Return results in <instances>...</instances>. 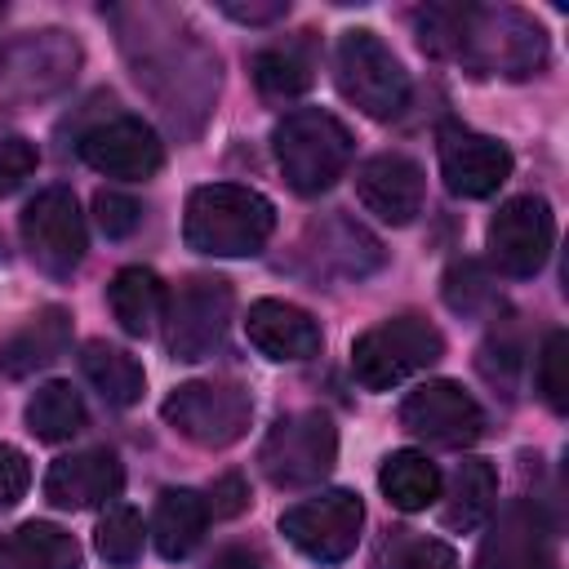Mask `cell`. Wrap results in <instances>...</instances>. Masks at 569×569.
Here are the masks:
<instances>
[{"label":"cell","instance_id":"cell-5","mask_svg":"<svg viewBox=\"0 0 569 569\" xmlns=\"http://www.w3.org/2000/svg\"><path fill=\"white\" fill-rule=\"evenodd\" d=\"M445 356V338L422 316H391L351 342V373L365 391H391Z\"/></svg>","mask_w":569,"mask_h":569},{"label":"cell","instance_id":"cell-15","mask_svg":"<svg viewBox=\"0 0 569 569\" xmlns=\"http://www.w3.org/2000/svg\"><path fill=\"white\" fill-rule=\"evenodd\" d=\"M422 169L400 156V151H382V156H369L360 169H356V196L369 213H378L382 222L391 227H405L422 213Z\"/></svg>","mask_w":569,"mask_h":569},{"label":"cell","instance_id":"cell-13","mask_svg":"<svg viewBox=\"0 0 569 569\" xmlns=\"http://www.w3.org/2000/svg\"><path fill=\"white\" fill-rule=\"evenodd\" d=\"M76 151L89 169H98L107 178H124V182H142L164 164V147H160L156 129L138 116H111V120L84 129Z\"/></svg>","mask_w":569,"mask_h":569},{"label":"cell","instance_id":"cell-23","mask_svg":"<svg viewBox=\"0 0 569 569\" xmlns=\"http://www.w3.org/2000/svg\"><path fill=\"white\" fill-rule=\"evenodd\" d=\"M378 489L396 511H427L440 502V467L418 449H396L378 467Z\"/></svg>","mask_w":569,"mask_h":569},{"label":"cell","instance_id":"cell-39","mask_svg":"<svg viewBox=\"0 0 569 569\" xmlns=\"http://www.w3.org/2000/svg\"><path fill=\"white\" fill-rule=\"evenodd\" d=\"M0 58H4V53H0Z\"/></svg>","mask_w":569,"mask_h":569},{"label":"cell","instance_id":"cell-30","mask_svg":"<svg viewBox=\"0 0 569 569\" xmlns=\"http://www.w3.org/2000/svg\"><path fill=\"white\" fill-rule=\"evenodd\" d=\"M445 302H449L453 311H462V316H476L480 307L493 302V284H489V276L480 271V262L462 258V262H453V267L445 271Z\"/></svg>","mask_w":569,"mask_h":569},{"label":"cell","instance_id":"cell-25","mask_svg":"<svg viewBox=\"0 0 569 569\" xmlns=\"http://www.w3.org/2000/svg\"><path fill=\"white\" fill-rule=\"evenodd\" d=\"M204 525H209V507L196 489H164L160 502H156V516H151V538H156V551L164 560H182L196 551V542L204 538Z\"/></svg>","mask_w":569,"mask_h":569},{"label":"cell","instance_id":"cell-29","mask_svg":"<svg viewBox=\"0 0 569 569\" xmlns=\"http://www.w3.org/2000/svg\"><path fill=\"white\" fill-rule=\"evenodd\" d=\"M538 391L556 413L569 409V333L565 329H551L538 351Z\"/></svg>","mask_w":569,"mask_h":569},{"label":"cell","instance_id":"cell-10","mask_svg":"<svg viewBox=\"0 0 569 569\" xmlns=\"http://www.w3.org/2000/svg\"><path fill=\"white\" fill-rule=\"evenodd\" d=\"M22 244H27L31 262L58 280L84 262L89 231H84V213L67 187H44L22 209Z\"/></svg>","mask_w":569,"mask_h":569},{"label":"cell","instance_id":"cell-2","mask_svg":"<svg viewBox=\"0 0 569 569\" xmlns=\"http://www.w3.org/2000/svg\"><path fill=\"white\" fill-rule=\"evenodd\" d=\"M471 76L529 80L547 67V31L520 9H462L453 53Z\"/></svg>","mask_w":569,"mask_h":569},{"label":"cell","instance_id":"cell-7","mask_svg":"<svg viewBox=\"0 0 569 569\" xmlns=\"http://www.w3.org/2000/svg\"><path fill=\"white\" fill-rule=\"evenodd\" d=\"M338 462V427L307 409L271 422V431L258 445V467L276 489H307L320 485Z\"/></svg>","mask_w":569,"mask_h":569},{"label":"cell","instance_id":"cell-28","mask_svg":"<svg viewBox=\"0 0 569 569\" xmlns=\"http://www.w3.org/2000/svg\"><path fill=\"white\" fill-rule=\"evenodd\" d=\"M142 538H147L142 516L133 507H124V502H111L107 516L93 529V547H98V556L107 565H133L138 551H142Z\"/></svg>","mask_w":569,"mask_h":569},{"label":"cell","instance_id":"cell-21","mask_svg":"<svg viewBox=\"0 0 569 569\" xmlns=\"http://www.w3.org/2000/svg\"><path fill=\"white\" fill-rule=\"evenodd\" d=\"M0 569H80V542L49 520H27L0 538Z\"/></svg>","mask_w":569,"mask_h":569},{"label":"cell","instance_id":"cell-14","mask_svg":"<svg viewBox=\"0 0 569 569\" xmlns=\"http://www.w3.org/2000/svg\"><path fill=\"white\" fill-rule=\"evenodd\" d=\"M436 151H440L445 187L453 196H462V200H485L511 178V151L489 133H476V129H462V124H445Z\"/></svg>","mask_w":569,"mask_h":569},{"label":"cell","instance_id":"cell-36","mask_svg":"<svg viewBox=\"0 0 569 569\" xmlns=\"http://www.w3.org/2000/svg\"><path fill=\"white\" fill-rule=\"evenodd\" d=\"M222 13H227V18H236V22L262 27V22L284 18V13H289V4H284V0H271V4H236V0H227V4H222Z\"/></svg>","mask_w":569,"mask_h":569},{"label":"cell","instance_id":"cell-38","mask_svg":"<svg viewBox=\"0 0 569 569\" xmlns=\"http://www.w3.org/2000/svg\"><path fill=\"white\" fill-rule=\"evenodd\" d=\"M0 13H4V4H0Z\"/></svg>","mask_w":569,"mask_h":569},{"label":"cell","instance_id":"cell-31","mask_svg":"<svg viewBox=\"0 0 569 569\" xmlns=\"http://www.w3.org/2000/svg\"><path fill=\"white\" fill-rule=\"evenodd\" d=\"M93 213H98V227H102L107 240H120V236H129V231L142 222V204H138L133 196L107 191V187L93 196Z\"/></svg>","mask_w":569,"mask_h":569},{"label":"cell","instance_id":"cell-37","mask_svg":"<svg viewBox=\"0 0 569 569\" xmlns=\"http://www.w3.org/2000/svg\"><path fill=\"white\" fill-rule=\"evenodd\" d=\"M204 569H262V556L253 547H222Z\"/></svg>","mask_w":569,"mask_h":569},{"label":"cell","instance_id":"cell-9","mask_svg":"<svg viewBox=\"0 0 569 569\" xmlns=\"http://www.w3.org/2000/svg\"><path fill=\"white\" fill-rule=\"evenodd\" d=\"M365 529V502L351 489H329L280 516V533L316 565H342Z\"/></svg>","mask_w":569,"mask_h":569},{"label":"cell","instance_id":"cell-12","mask_svg":"<svg viewBox=\"0 0 569 569\" xmlns=\"http://www.w3.org/2000/svg\"><path fill=\"white\" fill-rule=\"evenodd\" d=\"M400 427L413 431L427 445H445V449H462L471 440H480L485 431V409L476 405V396L462 382L436 378L422 382L405 396L400 405Z\"/></svg>","mask_w":569,"mask_h":569},{"label":"cell","instance_id":"cell-17","mask_svg":"<svg viewBox=\"0 0 569 569\" xmlns=\"http://www.w3.org/2000/svg\"><path fill=\"white\" fill-rule=\"evenodd\" d=\"M547 542H551V529H547L542 507L520 498V502L502 507L498 525L485 533L476 569H547L551 565Z\"/></svg>","mask_w":569,"mask_h":569},{"label":"cell","instance_id":"cell-34","mask_svg":"<svg viewBox=\"0 0 569 569\" xmlns=\"http://www.w3.org/2000/svg\"><path fill=\"white\" fill-rule=\"evenodd\" d=\"M27 485H31L27 458H22L13 445L0 440V507H13V502L27 493Z\"/></svg>","mask_w":569,"mask_h":569},{"label":"cell","instance_id":"cell-33","mask_svg":"<svg viewBox=\"0 0 569 569\" xmlns=\"http://www.w3.org/2000/svg\"><path fill=\"white\" fill-rule=\"evenodd\" d=\"M387 569H458V556L440 538H409L391 551Z\"/></svg>","mask_w":569,"mask_h":569},{"label":"cell","instance_id":"cell-3","mask_svg":"<svg viewBox=\"0 0 569 569\" xmlns=\"http://www.w3.org/2000/svg\"><path fill=\"white\" fill-rule=\"evenodd\" d=\"M271 151H276V164H280L284 182L298 196H320L347 173L356 142H351V129L333 111L298 107L276 124Z\"/></svg>","mask_w":569,"mask_h":569},{"label":"cell","instance_id":"cell-32","mask_svg":"<svg viewBox=\"0 0 569 569\" xmlns=\"http://www.w3.org/2000/svg\"><path fill=\"white\" fill-rule=\"evenodd\" d=\"M40 164V151L31 138H0V196H13Z\"/></svg>","mask_w":569,"mask_h":569},{"label":"cell","instance_id":"cell-4","mask_svg":"<svg viewBox=\"0 0 569 569\" xmlns=\"http://www.w3.org/2000/svg\"><path fill=\"white\" fill-rule=\"evenodd\" d=\"M333 80L338 93L369 120H396L409 107V71L369 27H351L338 36Z\"/></svg>","mask_w":569,"mask_h":569},{"label":"cell","instance_id":"cell-19","mask_svg":"<svg viewBox=\"0 0 569 569\" xmlns=\"http://www.w3.org/2000/svg\"><path fill=\"white\" fill-rule=\"evenodd\" d=\"M67 347H71V316L62 307H44L0 342V369L9 378H27V373L53 365Z\"/></svg>","mask_w":569,"mask_h":569},{"label":"cell","instance_id":"cell-27","mask_svg":"<svg viewBox=\"0 0 569 569\" xmlns=\"http://www.w3.org/2000/svg\"><path fill=\"white\" fill-rule=\"evenodd\" d=\"M84 400L71 382H44L36 387V396L27 400V431L44 445H62L76 431H84Z\"/></svg>","mask_w":569,"mask_h":569},{"label":"cell","instance_id":"cell-1","mask_svg":"<svg viewBox=\"0 0 569 569\" xmlns=\"http://www.w3.org/2000/svg\"><path fill=\"white\" fill-rule=\"evenodd\" d=\"M276 231V204L236 182H204L187 196L182 240L204 258H253Z\"/></svg>","mask_w":569,"mask_h":569},{"label":"cell","instance_id":"cell-24","mask_svg":"<svg viewBox=\"0 0 569 569\" xmlns=\"http://www.w3.org/2000/svg\"><path fill=\"white\" fill-rule=\"evenodd\" d=\"M311 31H302L298 40H280V44H267L253 53L249 71H253V84L267 93V98H298L311 89L316 80V49L307 40Z\"/></svg>","mask_w":569,"mask_h":569},{"label":"cell","instance_id":"cell-11","mask_svg":"<svg viewBox=\"0 0 569 569\" xmlns=\"http://www.w3.org/2000/svg\"><path fill=\"white\" fill-rule=\"evenodd\" d=\"M485 240H489V262L502 276H511V280L538 276L542 262L551 258V244H556L551 204L542 196H511L489 218V236Z\"/></svg>","mask_w":569,"mask_h":569},{"label":"cell","instance_id":"cell-6","mask_svg":"<svg viewBox=\"0 0 569 569\" xmlns=\"http://www.w3.org/2000/svg\"><path fill=\"white\" fill-rule=\"evenodd\" d=\"M164 422L200 445V449H227L244 436L249 418H253V396L240 387V382H227V378H200V382H182L164 396L160 405Z\"/></svg>","mask_w":569,"mask_h":569},{"label":"cell","instance_id":"cell-26","mask_svg":"<svg viewBox=\"0 0 569 569\" xmlns=\"http://www.w3.org/2000/svg\"><path fill=\"white\" fill-rule=\"evenodd\" d=\"M80 369H84V378L93 382V391H98L107 405H138V400H142L147 373H142V365H138L124 347L93 338V342H84V351H80Z\"/></svg>","mask_w":569,"mask_h":569},{"label":"cell","instance_id":"cell-18","mask_svg":"<svg viewBox=\"0 0 569 569\" xmlns=\"http://www.w3.org/2000/svg\"><path fill=\"white\" fill-rule=\"evenodd\" d=\"M244 333L267 360H311L320 351V325L280 298H258L244 316Z\"/></svg>","mask_w":569,"mask_h":569},{"label":"cell","instance_id":"cell-16","mask_svg":"<svg viewBox=\"0 0 569 569\" xmlns=\"http://www.w3.org/2000/svg\"><path fill=\"white\" fill-rule=\"evenodd\" d=\"M124 489V471L116 462V453L107 449H80L58 458L44 471V498L62 511H89V507H111Z\"/></svg>","mask_w":569,"mask_h":569},{"label":"cell","instance_id":"cell-20","mask_svg":"<svg viewBox=\"0 0 569 569\" xmlns=\"http://www.w3.org/2000/svg\"><path fill=\"white\" fill-rule=\"evenodd\" d=\"M107 302L129 338H147L164 320V284L151 267H120L107 284Z\"/></svg>","mask_w":569,"mask_h":569},{"label":"cell","instance_id":"cell-35","mask_svg":"<svg viewBox=\"0 0 569 569\" xmlns=\"http://www.w3.org/2000/svg\"><path fill=\"white\" fill-rule=\"evenodd\" d=\"M204 507H209V516H240L244 507H249V485H244V476H222V480H213V489H209V498H204Z\"/></svg>","mask_w":569,"mask_h":569},{"label":"cell","instance_id":"cell-22","mask_svg":"<svg viewBox=\"0 0 569 569\" xmlns=\"http://www.w3.org/2000/svg\"><path fill=\"white\" fill-rule=\"evenodd\" d=\"M440 520L458 533H471L480 529L493 507H498V471L485 462V458H462L453 480H449V493H440Z\"/></svg>","mask_w":569,"mask_h":569},{"label":"cell","instance_id":"cell-8","mask_svg":"<svg viewBox=\"0 0 569 569\" xmlns=\"http://www.w3.org/2000/svg\"><path fill=\"white\" fill-rule=\"evenodd\" d=\"M231 307L236 293L222 276H187L169 302V325H164V347L173 360H204L222 347L231 329Z\"/></svg>","mask_w":569,"mask_h":569}]
</instances>
